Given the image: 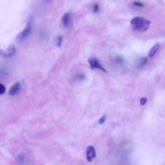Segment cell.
Returning <instances> with one entry per match:
<instances>
[{"label":"cell","mask_w":165,"mask_h":165,"mask_svg":"<svg viewBox=\"0 0 165 165\" xmlns=\"http://www.w3.org/2000/svg\"><path fill=\"white\" fill-rule=\"evenodd\" d=\"M90 68L91 69H97L105 73H107L108 72L101 65L99 61L95 57H91L88 59Z\"/></svg>","instance_id":"cell-3"},{"label":"cell","mask_w":165,"mask_h":165,"mask_svg":"<svg viewBox=\"0 0 165 165\" xmlns=\"http://www.w3.org/2000/svg\"><path fill=\"white\" fill-rule=\"evenodd\" d=\"M130 23L134 30L145 31L147 30L151 23L150 21L140 17H134L131 20Z\"/></svg>","instance_id":"cell-1"},{"label":"cell","mask_w":165,"mask_h":165,"mask_svg":"<svg viewBox=\"0 0 165 165\" xmlns=\"http://www.w3.org/2000/svg\"><path fill=\"white\" fill-rule=\"evenodd\" d=\"M20 87L19 82H17L12 86L9 91L8 94L11 96H15L19 91Z\"/></svg>","instance_id":"cell-6"},{"label":"cell","mask_w":165,"mask_h":165,"mask_svg":"<svg viewBox=\"0 0 165 165\" xmlns=\"http://www.w3.org/2000/svg\"><path fill=\"white\" fill-rule=\"evenodd\" d=\"M31 24L28 23L22 31L20 32L17 36L16 40L18 42H22L29 35L31 30Z\"/></svg>","instance_id":"cell-2"},{"label":"cell","mask_w":165,"mask_h":165,"mask_svg":"<svg viewBox=\"0 0 165 165\" xmlns=\"http://www.w3.org/2000/svg\"><path fill=\"white\" fill-rule=\"evenodd\" d=\"M106 118V116L104 115L103 117L100 119L99 121V123L100 124H102L104 123Z\"/></svg>","instance_id":"cell-13"},{"label":"cell","mask_w":165,"mask_h":165,"mask_svg":"<svg viewBox=\"0 0 165 165\" xmlns=\"http://www.w3.org/2000/svg\"><path fill=\"white\" fill-rule=\"evenodd\" d=\"M148 62V59L146 57L142 58L137 61V66L141 68L144 66Z\"/></svg>","instance_id":"cell-9"},{"label":"cell","mask_w":165,"mask_h":165,"mask_svg":"<svg viewBox=\"0 0 165 165\" xmlns=\"http://www.w3.org/2000/svg\"><path fill=\"white\" fill-rule=\"evenodd\" d=\"M160 46V44L159 43L155 45L150 50L149 53L148 55L149 57H153L155 55L156 53L157 52Z\"/></svg>","instance_id":"cell-7"},{"label":"cell","mask_w":165,"mask_h":165,"mask_svg":"<svg viewBox=\"0 0 165 165\" xmlns=\"http://www.w3.org/2000/svg\"><path fill=\"white\" fill-rule=\"evenodd\" d=\"M133 4L136 6L140 8H143L144 6L141 2L138 1H134L133 2Z\"/></svg>","instance_id":"cell-11"},{"label":"cell","mask_w":165,"mask_h":165,"mask_svg":"<svg viewBox=\"0 0 165 165\" xmlns=\"http://www.w3.org/2000/svg\"><path fill=\"white\" fill-rule=\"evenodd\" d=\"M25 157H24L23 155H20L19 156V160L20 162V163H24V161H25Z\"/></svg>","instance_id":"cell-14"},{"label":"cell","mask_w":165,"mask_h":165,"mask_svg":"<svg viewBox=\"0 0 165 165\" xmlns=\"http://www.w3.org/2000/svg\"><path fill=\"white\" fill-rule=\"evenodd\" d=\"M70 18V14L69 13H66L64 14L62 17V22L64 27H66L68 25Z\"/></svg>","instance_id":"cell-8"},{"label":"cell","mask_w":165,"mask_h":165,"mask_svg":"<svg viewBox=\"0 0 165 165\" xmlns=\"http://www.w3.org/2000/svg\"><path fill=\"white\" fill-rule=\"evenodd\" d=\"M6 91V87L4 85L0 84V94L2 95L4 94Z\"/></svg>","instance_id":"cell-10"},{"label":"cell","mask_w":165,"mask_h":165,"mask_svg":"<svg viewBox=\"0 0 165 165\" xmlns=\"http://www.w3.org/2000/svg\"><path fill=\"white\" fill-rule=\"evenodd\" d=\"M16 52V48L14 45H10L5 50H1L0 53L2 57L5 58H10L13 57Z\"/></svg>","instance_id":"cell-4"},{"label":"cell","mask_w":165,"mask_h":165,"mask_svg":"<svg viewBox=\"0 0 165 165\" xmlns=\"http://www.w3.org/2000/svg\"><path fill=\"white\" fill-rule=\"evenodd\" d=\"M96 157V153L94 147L89 146L87 150V159L88 161L91 162Z\"/></svg>","instance_id":"cell-5"},{"label":"cell","mask_w":165,"mask_h":165,"mask_svg":"<svg viewBox=\"0 0 165 165\" xmlns=\"http://www.w3.org/2000/svg\"><path fill=\"white\" fill-rule=\"evenodd\" d=\"M62 36H60L59 38H58L57 39V45L59 46H60L62 44Z\"/></svg>","instance_id":"cell-16"},{"label":"cell","mask_w":165,"mask_h":165,"mask_svg":"<svg viewBox=\"0 0 165 165\" xmlns=\"http://www.w3.org/2000/svg\"><path fill=\"white\" fill-rule=\"evenodd\" d=\"M99 6L97 4H95L93 8V11L94 13H97L99 10Z\"/></svg>","instance_id":"cell-12"},{"label":"cell","mask_w":165,"mask_h":165,"mask_svg":"<svg viewBox=\"0 0 165 165\" xmlns=\"http://www.w3.org/2000/svg\"><path fill=\"white\" fill-rule=\"evenodd\" d=\"M147 99L145 97H143L140 100L141 104L143 105L145 104L146 102Z\"/></svg>","instance_id":"cell-15"},{"label":"cell","mask_w":165,"mask_h":165,"mask_svg":"<svg viewBox=\"0 0 165 165\" xmlns=\"http://www.w3.org/2000/svg\"><path fill=\"white\" fill-rule=\"evenodd\" d=\"M77 76V78H78L81 79H84L85 78V76H83V75H78Z\"/></svg>","instance_id":"cell-17"}]
</instances>
